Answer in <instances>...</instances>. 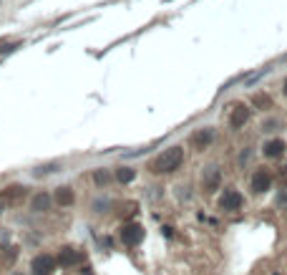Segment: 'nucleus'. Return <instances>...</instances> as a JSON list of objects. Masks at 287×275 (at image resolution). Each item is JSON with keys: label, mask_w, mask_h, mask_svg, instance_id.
<instances>
[{"label": "nucleus", "mask_w": 287, "mask_h": 275, "mask_svg": "<svg viewBox=\"0 0 287 275\" xmlns=\"http://www.w3.org/2000/svg\"><path fill=\"white\" fill-rule=\"evenodd\" d=\"M181 162H184V149L181 147H169V149H164L151 162L149 169L154 174H172V172H176L181 167Z\"/></svg>", "instance_id": "obj_1"}, {"label": "nucleus", "mask_w": 287, "mask_h": 275, "mask_svg": "<svg viewBox=\"0 0 287 275\" xmlns=\"http://www.w3.org/2000/svg\"><path fill=\"white\" fill-rule=\"evenodd\" d=\"M26 197H28V187H23V184H10V187H5V189L0 192V202H3L5 207H15V205H20Z\"/></svg>", "instance_id": "obj_2"}, {"label": "nucleus", "mask_w": 287, "mask_h": 275, "mask_svg": "<svg viewBox=\"0 0 287 275\" xmlns=\"http://www.w3.org/2000/svg\"><path fill=\"white\" fill-rule=\"evenodd\" d=\"M58 268V260L53 258V255H35L33 258V263H30V270H33V275H53Z\"/></svg>", "instance_id": "obj_3"}, {"label": "nucleus", "mask_w": 287, "mask_h": 275, "mask_svg": "<svg viewBox=\"0 0 287 275\" xmlns=\"http://www.w3.org/2000/svg\"><path fill=\"white\" fill-rule=\"evenodd\" d=\"M144 240V227L139 222H126L121 227V243L129 245V247H136Z\"/></svg>", "instance_id": "obj_4"}, {"label": "nucleus", "mask_w": 287, "mask_h": 275, "mask_svg": "<svg viewBox=\"0 0 287 275\" xmlns=\"http://www.w3.org/2000/svg\"><path fill=\"white\" fill-rule=\"evenodd\" d=\"M242 205H244V197L237 189H224L219 197V207L224 212H237V210H242Z\"/></svg>", "instance_id": "obj_5"}, {"label": "nucleus", "mask_w": 287, "mask_h": 275, "mask_svg": "<svg viewBox=\"0 0 287 275\" xmlns=\"http://www.w3.org/2000/svg\"><path fill=\"white\" fill-rule=\"evenodd\" d=\"M58 263H60L63 268H73V265L84 263V252L66 245V247H60V252H58Z\"/></svg>", "instance_id": "obj_6"}, {"label": "nucleus", "mask_w": 287, "mask_h": 275, "mask_svg": "<svg viewBox=\"0 0 287 275\" xmlns=\"http://www.w3.org/2000/svg\"><path fill=\"white\" fill-rule=\"evenodd\" d=\"M247 122H250V106H244V104H234L232 111H230V126L232 129H242Z\"/></svg>", "instance_id": "obj_7"}, {"label": "nucleus", "mask_w": 287, "mask_h": 275, "mask_svg": "<svg viewBox=\"0 0 287 275\" xmlns=\"http://www.w3.org/2000/svg\"><path fill=\"white\" fill-rule=\"evenodd\" d=\"M270 187H272V174L262 167V169H257V172L252 174V192L262 194V192H267Z\"/></svg>", "instance_id": "obj_8"}, {"label": "nucleus", "mask_w": 287, "mask_h": 275, "mask_svg": "<svg viewBox=\"0 0 287 275\" xmlns=\"http://www.w3.org/2000/svg\"><path fill=\"white\" fill-rule=\"evenodd\" d=\"M212 139H214V131H212V129H199V131L192 134L189 144H192V149L201 152V149H207V147L212 144Z\"/></svg>", "instance_id": "obj_9"}, {"label": "nucleus", "mask_w": 287, "mask_h": 275, "mask_svg": "<svg viewBox=\"0 0 287 275\" xmlns=\"http://www.w3.org/2000/svg\"><path fill=\"white\" fill-rule=\"evenodd\" d=\"M219 180H222V172L217 167H207L204 174H201V184L207 192H217L219 189Z\"/></svg>", "instance_id": "obj_10"}, {"label": "nucleus", "mask_w": 287, "mask_h": 275, "mask_svg": "<svg viewBox=\"0 0 287 275\" xmlns=\"http://www.w3.org/2000/svg\"><path fill=\"white\" fill-rule=\"evenodd\" d=\"M287 149L285 139H270V142H264V147H262V154L264 156H270V159H277V156H282Z\"/></svg>", "instance_id": "obj_11"}, {"label": "nucleus", "mask_w": 287, "mask_h": 275, "mask_svg": "<svg viewBox=\"0 0 287 275\" xmlns=\"http://www.w3.org/2000/svg\"><path fill=\"white\" fill-rule=\"evenodd\" d=\"M53 200H56L60 207H71V205H73V200H76V194H73V189H71V187H58L56 194H53Z\"/></svg>", "instance_id": "obj_12"}, {"label": "nucleus", "mask_w": 287, "mask_h": 275, "mask_svg": "<svg viewBox=\"0 0 287 275\" xmlns=\"http://www.w3.org/2000/svg\"><path fill=\"white\" fill-rule=\"evenodd\" d=\"M48 205H51V197H48L46 192H40V194L33 197V210H35V212H46Z\"/></svg>", "instance_id": "obj_13"}, {"label": "nucleus", "mask_w": 287, "mask_h": 275, "mask_svg": "<svg viewBox=\"0 0 287 275\" xmlns=\"http://www.w3.org/2000/svg\"><path fill=\"white\" fill-rule=\"evenodd\" d=\"M134 177H136V172H134L131 167H118V169H116V180H118V182H131Z\"/></svg>", "instance_id": "obj_14"}, {"label": "nucleus", "mask_w": 287, "mask_h": 275, "mask_svg": "<svg viewBox=\"0 0 287 275\" xmlns=\"http://www.w3.org/2000/svg\"><path fill=\"white\" fill-rule=\"evenodd\" d=\"M15 247H10V245H0V260L3 263H13L15 260Z\"/></svg>", "instance_id": "obj_15"}, {"label": "nucleus", "mask_w": 287, "mask_h": 275, "mask_svg": "<svg viewBox=\"0 0 287 275\" xmlns=\"http://www.w3.org/2000/svg\"><path fill=\"white\" fill-rule=\"evenodd\" d=\"M252 104H255V106H259V109H270V106H272V99H270L267 93H255Z\"/></svg>", "instance_id": "obj_16"}, {"label": "nucleus", "mask_w": 287, "mask_h": 275, "mask_svg": "<svg viewBox=\"0 0 287 275\" xmlns=\"http://www.w3.org/2000/svg\"><path fill=\"white\" fill-rule=\"evenodd\" d=\"M96 182L106 184V182H109V174H106V172H96Z\"/></svg>", "instance_id": "obj_17"}, {"label": "nucleus", "mask_w": 287, "mask_h": 275, "mask_svg": "<svg viewBox=\"0 0 287 275\" xmlns=\"http://www.w3.org/2000/svg\"><path fill=\"white\" fill-rule=\"evenodd\" d=\"M280 180H282V184H287V167H282V172H280Z\"/></svg>", "instance_id": "obj_18"}, {"label": "nucleus", "mask_w": 287, "mask_h": 275, "mask_svg": "<svg viewBox=\"0 0 287 275\" xmlns=\"http://www.w3.org/2000/svg\"><path fill=\"white\" fill-rule=\"evenodd\" d=\"M282 91H285V96H287V76H285V81H282Z\"/></svg>", "instance_id": "obj_19"}, {"label": "nucleus", "mask_w": 287, "mask_h": 275, "mask_svg": "<svg viewBox=\"0 0 287 275\" xmlns=\"http://www.w3.org/2000/svg\"><path fill=\"white\" fill-rule=\"evenodd\" d=\"M3 207H5V205H3V202H0V210H3Z\"/></svg>", "instance_id": "obj_20"}]
</instances>
